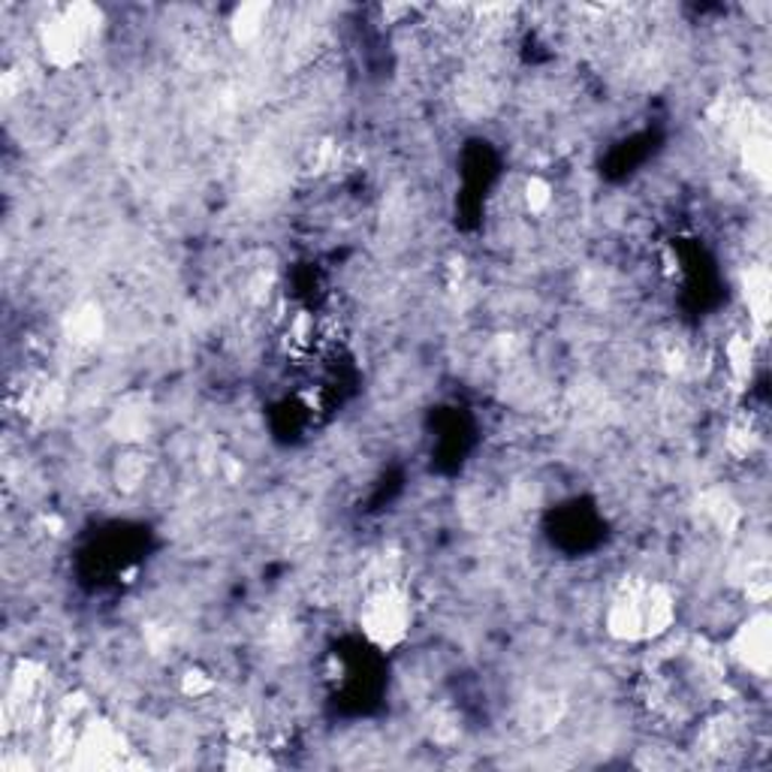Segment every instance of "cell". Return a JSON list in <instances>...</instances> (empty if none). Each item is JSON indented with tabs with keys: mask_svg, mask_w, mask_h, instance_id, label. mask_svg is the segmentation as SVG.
<instances>
[{
	"mask_svg": "<svg viewBox=\"0 0 772 772\" xmlns=\"http://www.w3.org/2000/svg\"><path fill=\"white\" fill-rule=\"evenodd\" d=\"M359 633L378 652H393L405 646L414 631V597L399 580H378L359 604L356 616Z\"/></svg>",
	"mask_w": 772,
	"mask_h": 772,
	"instance_id": "cell-4",
	"label": "cell"
},
{
	"mask_svg": "<svg viewBox=\"0 0 772 772\" xmlns=\"http://www.w3.org/2000/svg\"><path fill=\"white\" fill-rule=\"evenodd\" d=\"M724 655L739 670L755 676V679H770L772 670V616L763 607L748 613L746 619L736 625L727 643Z\"/></svg>",
	"mask_w": 772,
	"mask_h": 772,
	"instance_id": "cell-5",
	"label": "cell"
},
{
	"mask_svg": "<svg viewBox=\"0 0 772 772\" xmlns=\"http://www.w3.org/2000/svg\"><path fill=\"white\" fill-rule=\"evenodd\" d=\"M525 203H528L532 212H544L546 205L553 203V188L546 185L544 178H532V181L525 185Z\"/></svg>",
	"mask_w": 772,
	"mask_h": 772,
	"instance_id": "cell-11",
	"label": "cell"
},
{
	"mask_svg": "<svg viewBox=\"0 0 772 772\" xmlns=\"http://www.w3.org/2000/svg\"><path fill=\"white\" fill-rule=\"evenodd\" d=\"M269 13H272V7H269V3H241V7H236V10H233V15H229V22H227L233 39H236L239 46H245V43H253V39L266 31Z\"/></svg>",
	"mask_w": 772,
	"mask_h": 772,
	"instance_id": "cell-9",
	"label": "cell"
},
{
	"mask_svg": "<svg viewBox=\"0 0 772 772\" xmlns=\"http://www.w3.org/2000/svg\"><path fill=\"white\" fill-rule=\"evenodd\" d=\"M700 516L710 520L715 532L734 534L739 520H743V510L731 495L722 492V489H712V492H703V498H700Z\"/></svg>",
	"mask_w": 772,
	"mask_h": 772,
	"instance_id": "cell-8",
	"label": "cell"
},
{
	"mask_svg": "<svg viewBox=\"0 0 772 772\" xmlns=\"http://www.w3.org/2000/svg\"><path fill=\"white\" fill-rule=\"evenodd\" d=\"M640 679V700L649 718L667 727H694L718 700L731 661L724 646L700 633H664L652 643Z\"/></svg>",
	"mask_w": 772,
	"mask_h": 772,
	"instance_id": "cell-1",
	"label": "cell"
},
{
	"mask_svg": "<svg viewBox=\"0 0 772 772\" xmlns=\"http://www.w3.org/2000/svg\"><path fill=\"white\" fill-rule=\"evenodd\" d=\"M181 688H185V694L200 697V694H205L209 688H212V679H209L205 673H193V670H190L188 676H185V682H181Z\"/></svg>",
	"mask_w": 772,
	"mask_h": 772,
	"instance_id": "cell-12",
	"label": "cell"
},
{
	"mask_svg": "<svg viewBox=\"0 0 772 772\" xmlns=\"http://www.w3.org/2000/svg\"><path fill=\"white\" fill-rule=\"evenodd\" d=\"M746 305H748V317L758 323V326H767L770 320V275L763 266H751L746 275Z\"/></svg>",
	"mask_w": 772,
	"mask_h": 772,
	"instance_id": "cell-10",
	"label": "cell"
},
{
	"mask_svg": "<svg viewBox=\"0 0 772 772\" xmlns=\"http://www.w3.org/2000/svg\"><path fill=\"white\" fill-rule=\"evenodd\" d=\"M103 25H106L103 10L94 3L55 7L37 27L43 61L49 63L51 70H73L97 49Z\"/></svg>",
	"mask_w": 772,
	"mask_h": 772,
	"instance_id": "cell-3",
	"label": "cell"
},
{
	"mask_svg": "<svg viewBox=\"0 0 772 772\" xmlns=\"http://www.w3.org/2000/svg\"><path fill=\"white\" fill-rule=\"evenodd\" d=\"M679 619V597L655 577H625L604 607V631L625 646H649L670 633Z\"/></svg>",
	"mask_w": 772,
	"mask_h": 772,
	"instance_id": "cell-2",
	"label": "cell"
},
{
	"mask_svg": "<svg viewBox=\"0 0 772 772\" xmlns=\"http://www.w3.org/2000/svg\"><path fill=\"white\" fill-rule=\"evenodd\" d=\"M63 332L76 347H94L103 335V311L94 302L76 305L63 320Z\"/></svg>",
	"mask_w": 772,
	"mask_h": 772,
	"instance_id": "cell-7",
	"label": "cell"
},
{
	"mask_svg": "<svg viewBox=\"0 0 772 772\" xmlns=\"http://www.w3.org/2000/svg\"><path fill=\"white\" fill-rule=\"evenodd\" d=\"M152 477V456L142 443H121L112 462V483L118 492L136 495Z\"/></svg>",
	"mask_w": 772,
	"mask_h": 772,
	"instance_id": "cell-6",
	"label": "cell"
}]
</instances>
